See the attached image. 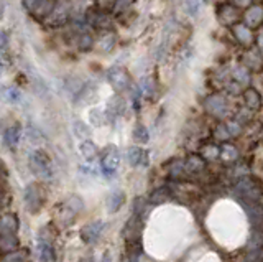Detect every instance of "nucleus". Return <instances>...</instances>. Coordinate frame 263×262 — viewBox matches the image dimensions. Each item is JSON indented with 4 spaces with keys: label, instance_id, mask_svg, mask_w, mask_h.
I'll use <instances>...</instances> for the list:
<instances>
[{
    "label": "nucleus",
    "instance_id": "1",
    "mask_svg": "<svg viewBox=\"0 0 263 262\" xmlns=\"http://www.w3.org/2000/svg\"><path fill=\"white\" fill-rule=\"evenodd\" d=\"M30 168L36 178L45 180V182L51 180L54 175L53 160L45 150H41V148H36V150L30 153Z\"/></svg>",
    "mask_w": 263,
    "mask_h": 262
},
{
    "label": "nucleus",
    "instance_id": "2",
    "mask_svg": "<svg viewBox=\"0 0 263 262\" xmlns=\"http://www.w3.org/2000/svg\"><path fill=\"white\" fill-rule=\"evenodd\" d=\"M23 199L25 204H27V209L31 215L40 213L43 204L46 201V195H45V188L40 183H30L23 193Z\"/></svg>",
    "mask_w": 263,
    "mask_h": 262
},
{
    "label": "nucleus",
    "instance_id": "3",
    "mask_svg": "<svg viewBox=\"0 0 263 262\" xmlns=\"http://www.w3.org/2000/svg\"><path fill=\"white\" fill-rule=\"evenodd\" d=\"M99 157H101L102 173L105 177H114L118 167H120V152H118V148L115 145H107L102 153H99Z\"/></svg>",
    "mask_w": 263,
    "mask_h": 262
},
{
    "label": "nucleus",
    "instance_id": "4",
    "mask_svg": "<svg viewBox=\"0 0 263 262\" xmlns=\"http://www.w3.org/2000/svg\"><path fill=\"white\" fill-rule=\"evenodd\" d=\"M204 109L209 112L211 116L219 117V119H224L225 116L229 114V101L227 97L222 96V94H211L206 97L204 101Z\"/></svg>",
    "mask_w": 263,
    "mask_h": 262
},
{
    "label": "nucleus",
    "instance_id": "5",
    "mask_svg": "<svg viewBox=\"0 0 263 262\" xmlns=\"http://www.w3.org/2000/svg\"><path fill=\"white\" fill-rule=\"evenodd\" d=\"M25 10L36 18L49 17L56 9V0H23Z\"/></svg>",
    "mask_w": 263,
    "mask_h": 262
},
{
    "label": "nucleus",
    "instance_id": "6",
    "mask_svg": "<svg viewBox=\"0 0 263 262\" xmlns=\"http://www.w3.org/2000/svg\"><path fill=\"white\" fill-rule=\"evenodd\" d=\"M107 81L117 92H125L132 86L130 74L123 68H110L107 71Z\"/></svg>",
    "mask_w": 263,
    "mask_h": 262
},
{
    "label": "nucleus",
    "instance_id": "7",
    "mask_svg": "<svg viewBox=\"0 0 263 262\" xmlns=\"http://www.w3.org/2000/svg\"><path fill=\"white\" fill-rule=\"evenodd\" d=\"M105 229V223L101 221V220H96V221H91L84 224L83 228H81V239H83L86 244H96V242L99 241V238L102 236Z\"/></svg>",
    "mask_w": 263,
    "mask_h": 262
},
{
    "label": "nucleus",
    "instance_id": "8",
    "mask_svg": "<svg viewBox=\"0 0 263 262\" xmlns=\"http://www.w3.org/2000/svg\"><path fill=\"white\" fill-rule=\"evenodd\" d=\"M219 22L225 27H234L239 23V9H235L232 4H221L216 10Z\"/></svg>",
    "mask_w": 263,
    "mask_h": 262
},
{
    "label": "nucleus",
    "instance_id": "9",
    "mask_svg": "<svg viewBox=\"0 0 263 262\" xmlns=\"http://www.w3.org/2000/svg\"><path fill=\"white\" fill-rule=\"evenodd\" d=\"M127 162L130 167H140V168H147L150 165V152L142 148L139 145L128 147L127 150Z\"/></svg>",
    "mask_w": 263,
    "mask_h": 262
},
{
    "label": "nucleus",
    "instance_id": "10",
    "mask_svg": "<svg viewBox=\"0 0 263 262\" xmlns=\"http://www.w3.org/2000/svg\"><path fill=\"white\" fill-rule=\"evenodd\" d=\"M263 22V7L261 5H250L243 14V25L250 30H256Z\"/></svg>",
    "mask_w": 263,
    "mask_h": 262
},
{
    "label": "nucleus",
    "instance_id": "11",
    "mask_svg": "<svg viewBox=\"0 0 263 262\" xmlns=\"http://www.w3.org/2000/svg\"><path fill=\"white\" fill-rule=\"evenodd\" d=\"M38 251L41 262H54L56 260V249L53 246L51 239H48L46 236H41L38 241Z\"/></svg>",
    "mask_w": 263,
    "mask_h": 262
},
{
    "label": "nucleus",
    "instance_id": "12",
    "mask_svg": "<svg viewBox=\"0 0 263 262\" xmlns=\"http://www.w3.org/2000/svg\"><path fill=\"white\" fill-rule=\"evenodd\" d=\"M123 203H125V193L123 190H115V191H112L109 193V196H107V213L109 215H115L118 209H120L123 206Z\"/></svg>",
    "mask_w": 263,
    "mask_h": 262
},
{
    "label": "nucleus",
    "instance_id": "13",
    "mask_svg": "<svg viewBox=\"0 0 263 262\" xmlns=\"http://www.w3.org/2000/svg\"><path fill=\"white\" fill-rule=\"evenodd\" d=\"M78 148H79V152H81V155H83V159L86 162H94L99 157V153H101V152H99V147L91 139L81 140Z\"/></svg>",
    "mask_w": 263,
    "mask_h": 262
},
{
    "label": "nucleus",
    "instance_id": "14",
    "mask_svg": "<svg viewBox=\"0 0 263 262\" xmlns=\"http://www.w3.org/2000/svg\"><path fill=\"white\" fill-rule=\"evenodd\" d=\"M20 139H22V127L20 126H12L9 129H5L4 143L10 148V150L17 148V145L20 143Z\"/></svg>",
    "mask_w": 263,
    "mask_h": 262
},
{
    "label": "nucleus",
    "instance_id": "15",
    "mask_svg": "<svg viewBox=\"0 0 263 262\" xmlns=\"http://www.w3.org/2000/svg\"><path fill=\"white\" fill-rule=\"evenodd\" d=\"M125 109H127V104H125L123 97L120 96H114L109 99L107 102V109H105V116H110V117H118V116H123Z\"/></svg>",
    "mask_w": 263,
    "mask_h": 262
},
{
    "label": "nucleus",
    "instance_id": "16",
    "mask_svg": "<svg viewBox=\"0 0 263 262\" xmlns=\"http://www.w3.org/2000/svg\"><path fill=\"white\" fill-rule=\"evenodd\" d=\"M234 35L235 38L242 43L243 46H250L253 43V30H250L243 23H235L234 25Z\"/></svg>",
    "mask_w": 263,
    "mask_h": 262
},
{
    "label": "nucleus",
    "instance_id": "17",
    "mask_svg": "<svg viewBox=\"0 0 263 262\" xmlns=\"http://www.w3.org/2000/svg\"><path fill=\"white\" fill-rule=\"evenodd\" d=\"M183 164H184V173H199L206 167V162L201 155H189Z\"/></svg>",
    "mask_w": 263,
    "mask_h": 262
},
{
    "label": "nucleus",
    "instance_id": "18",
    "mask_svg": "<svg viewBox=\"0 0 263 262\" xmlns=\"http://www.w3.org/2000/svg\"><path fill=\"white\" fill-rule=\"evenodd\" d=\"M0 228H2L4 234H15L18 228H20V223H18L17 215H5L0 221Z\"/></svg>",
    "mask_w": 263,
    "mask_h": 262
},
{
    "label": "nucleus",
    "instance_id": "19",
    "mask_svg": "<svg viewBox=\"0 0 263 262\" xmlns=\"http://www.w3.org/2000/svg\"><path fill=\"white\" fill-rule=\"evenodd\" d=\"M243 101H245L247 109L256 111L261 106V97L258 94V91H255L253 87H248V89L243 92Z\"/></svg>",
    "mask_w": 263,
    "mask_h": 262
},
{
    "label": "nucleus",
    "instance_id": "20",
    "mask_svg": "<svg viewBox=\"0 0 263 262\" xmlns=\"http://www.w3.org/2000/svg\"><path fill=\"white\" fill-rule=\"evenodd\" d=\"M232 78L235 83L239 84H250V81H252V73H250L248 68L245 66H235L232 70Z\"/></svg>",
    "mask_w": 263,
    "mask_h": 262
},
{
    "label": "nucleus",
    "instance_id": "21",
    "mask_svg": "<svg viewBox=\"0 0 263 262\" xmlns=\"http://www.w3.org/2000/svg\"><path fill=\"white\" fill-rule=\"evenodd\" d=\"M2 97L9 104H18L22 101V91L15 86H5L2 87Z\"/></svg>",
    "mask_w": 263,
    "mask_h": 262
},
{
    "label": "nucleus",
    "instance_id": "22",
    "mask_svg": "<svg viewBox=\"0 0 263 262\" xmlns=\"http://www.w3.org/2000/svg\"><path fill=\"white\" fill-rule=\"evenodd\" d=\"M18 246L15 234H0V252H14Z\"/></svg>",
    "mask_w": 263,
    "mask_h": 262
},
{
    "label": "nucleus",
    "instance_id": "23",
    "mask_svg": "<svg viewBox=\"0 0 263 262\" xmlns=\"http://www.w3.org/2000/svg\"><path fill=\"white\" fill-rule=\"evenodd\" d=\"M73 132H74V135L78 137L79 140H86V139H89L91 137V127L87 126L86 122H83V121H74V124H73Z\"/></svg>",
    "mask_w": 263,
    "mask_h": 262
},
{
    "label": "nucleus",
    "instance_id": "24",
    "mask_svg": "<svg viewBox=\"0 0 263 262\" xmlns=\"http://www.w3.org/2000/svg\"><path fill=\"white\" fill-rule=\"evenodd\" d=\"M219 155H221L225 162H234L239 159V150H237L232 143H224V145L219 148Z\"/></svg>",
    "mask_w": 263,
    "mask_h": 262
},
{
    "label": "nucleus",
    "instance_id": "25",
    "mask_svg": "<svg viewBox=\"0 0 263 262\" xmlns=\"http://www.w3.org/2000/svg\"><path fill=\"white\" fill-rule=\"evenodd\" d=\"M89 121H91V124L94 127H101L102 124L107 121V116H105V111H102V109H97V108H94V109H91V112H89Z\"/></svg>",
    "mask_w": 263,
    "mask_h": 262
},
{
    "label": "nucleus",
    "instance_id": "26",
    "mask_svg": "<svg viewBox=\"0 0 263 262\" xmlns=\"http://www.w3.org/2000/svg\"><path fill=\"white\" fill-rule=\"evenodd\" d=\"M114 46H115V36L112 33H105L102 38L99 40V43H97V48L101 49V51H104V53L112 51Z\"/></svg>",
    "mask_w": 263,
    "mask_h": 262
},
{
    "label": "nucleus",
    "instance_id": "27",
    "mask_svg": "<svg viewBox=\"0 0 263 262\" xmlns=\"http://www.w3.org/2000/svg\"><path fill=\"white\" fill-rule=\"evenodd\" d=\"M132 135H134V139L139 143H147L150 140V132H148V129L143 126V124H137Z\"/></svg>",
    "mask_w": 263,
    "mask_h": 262
},
{
    "label": "nucleus",
    "instance_id": "28",
    "mask_svg": "<svg viewBox=\"0 0 263 262\" xmlns=\"http://www.w3.org/2000/svg\"><path fill=\"white\" fill-rule=\"evenodd\" d=\"M78 46L79 49H83V51H87V49H91L94 46V40H92V36L89 33H81L78 36Z\"/></svg>",
    "mask_w": 263,
    "mask_h": 262
},
{
    "label": "nucleus",
    "instance_id": "29",
    "mask_svg": "<svg viewBox=\"0 0 263 262\" xmlns=\"http://www.w3.org/2000/svg\"><path fill=\"white\" fill-rule=\"evenodd\" d=\"M214 135H216V139H217V140H222V142L229 140L230 137H232V135H230V132H229L227 124H225V122L219 124V126L216 127V130H214Z\"/></svg>",
    "mask_w": 263,
    "mask_h": 262
},
{
    "label": "nucleus",
    "instance_id": "30",
    "mask_svg": "<svg viewBox=\"0 0 263 262\" xmlns=\"http://www.w3.org/2000/svg\"><path fill=\"white\" fill-rule=\"evenodd\" d=\"M91 25L99 30H107L110 27V22H109L107 15H96V18H92L91 20Z\"/></svg>",
    "mask_w": 263,
    "mask_h": 262
},
{
    "label": "nucleus",
    "instance_id": "31",
    "mask_svg": "<svg viewBox=\"0 0 263 262\" xmlns=\"http://www.w3.org/2000/svg\"><path fill=\"white\" fill-rule=\"evenodd\" d=\"M201 157H203V159H209V160L219 157V147L212 145V143H208V145H204V147H203V150H201Z\"/></svg>",
    "mask_w": 263,
    "mask_h": 262
},
{
    "label": "nucleus",
    "instance_id": "32",
    "mask_svg": "<svg viewBox=\"0 0 263 262\" xmlns=\"http://www.w3.org/2000/svg\"><path fill=\"white\" fill-rule=\"evenodd\" d=\"M66 208L70 209L73 215L79 213V211L83 209V199H79L78 196H71L70 199H68V203H66Z\"/></svg>",
    "mask_w": 263,
    "mask_h": 262
},
{
    "label": "nucleus",
    "instance_id": "33",
    "mask_svg": "<svg viewBox=\"0 0 263 262\" xmlns=\"http://www.w3.org/2000/svg\"><path fill=\"white\" fill-rule=\"evenodd\" d=\"M201 7V0H184V9L191 17H194Z\"/></svg>",
    "mask_w": 263,
    "mask_h": 262
},
{
    "label": "nucleus",
    "instance_id": "34",
    "mask_svg": "<svg viewBox=\"0 0 263 262\" xmlns=\"http://www.w3.org/2000/svg\"><path fill=\"white\" fill-rule=\"evenodd\" d=\"M4 262H27V254L22 252V251L9 252V255L5 257Z\"/></svg>",
    "mask_w": 263,
    "mask_h": 262
},
{
    "label": "nucleus",
    "instance_id": "35",
    "mask_svg": "<svg viewBox=\"0 0 263 262\" xmlns=\"http://www.w3.org/2000/svg\"><path fill=\"white\" fill-rule=\"evenodd\" d=\"M147 206V199L145 198H142V196H139V198H135V201H134V208H132V213L134 215H142V211H143V208Z\"/></svg>",
    "mask_w": 263,
    "mask_h": 262
},
{
    "label": "nucleus",
    "instance_id": "36",
    "mask_svg": "<svg viewBox=\"0 0 263 262\" xmlns=\"http://www.w3.org/2000/svg\"><path fill=\"white\" fill-rule=\"evenodd\" d=\"M170 173H171V177L173 178H178V177H181V175L184 173V164L183 162H174V164L171 165V168H170Z\"/></svg>",
    "mask_w": 263,
    "mask_h": 262
},
{
    "label": "nucleus",
    "instance_id": "37",
    "mask_svg": "<svg viewBox=\"0 0 263 262\" xmlns=\"http://www.w3.org/2000/svg\"><path fill=\"white\" fill-rule=\"evenodd\" d=\"M140 92H143V94H152V92H153V83H152V79H150V78H143L142 79Z\"/></svg>",
    "mask_w": 263,
    "mask_h": 262
},
{
    "label": "nucleus",
    "instance_id": "38",
    "mask_svg": "<svg viewBox=\"0 0 263 262\" xmlns=\"http://www.w3.org/2000/svg\"><path fill=\"white\" fill-rule=\"evenodd\" d=\"M9 41H10V36H9V33L5 32V30L0 28V53L5 51V49L9 48Z\"/></svg>",
    "mask_w": 263,
    "mask_h": 262
},
{
    "label": "nucleus",
    "instance_id": "39",
    "mask_svg": "<svg viewBox=\"0 0 263 262\" xmlns=\"http://www.w3.org/2000/svg\"><path fill=\"white\" fill-rule=\"evenodd\" d=\"M168 196H170V193H168V190L166 188H161V190H158V191H155V195H153V201L155 203H163L165 201V199H168Z\"/></svg>",
    "mask_w": 263,
    "mask_h": 262
},
{
    "label": "nucleus",
    "instance_id": "40",
    "mask_svg": "<svg viewBox=\"0 0 263 262\" xmlns=\"http://www.w3.org/2000/svg\"><path fill=\"white\" fill-rule=\"evenodd\" d=\"M247 262H261V249H252V254H248Z\"/></svg>",
    "mask_w": 263,
    "mask_h": 262
},
{
    "label": "nucleus",
    "instance_id": "41",
    "mask_svg": "<svg viewBox=\"0 0 263 262\" xmlns=\"http://www.w3.org/2000/svg\"><path fill=\"white\" fill-rule=\"evenodd\" d=\"M28 134H30L28 137H30L31 142H33V143H41V142H43V140H41V139H43V135H41L36 129H30V130H28Z\"/></svg>",
    "mask_w": 263,
    "mask_h": 262
},
{
    "label": "nucleus",
    "instance_id": "42",
    "mask_svg": "<svg viewBox=\"0 0 263 262\" xmlns=\"http://www.w3.org/2000/svg\"><path fill=\"white\" fill-rule=\"evenodd\" d=\"M253 0H232V5L235 9H247L252 5Z\"/></svg>",
    "mask_w": 263,
    "mask_h": 262
},
{
    "label": "nucleus",
    "instance_id": "43",
    "mask_svg": "<svg viewBox=\"0 0 263 262\" xmlns=\"http://www.w3.org/2000/svg\"><path fill=\"white\" fill-rule=\"evenodd\" d=\"M115 4V12H123L130 5V0H117Z\"/></svg>",
    "mask_w": 263,
    "mask_h": 262
},
{
    "label": "nucleus",
    "instance_id": "44",
    "mask_svg": "<svg viewBox=\"0 0 263 262\" xmlns=\"http://www.w3.org/2000/svg\"><path fill=\"white\" fill-rule=\"evenodd\" d=\"M101 262H112V259H110V254H109V252H104V255H102Z\"/></svg>",
    "mask_w": 263,
    "mask_h": 262
},
{
    "label": "nucleus",
    "instance_id": "45",
    "mask_svg": "<svg viewBox=\"0 0 263 262\" xmlns=\"http://www.w3.org/2000/svg\"><path fill=\"white\" fill-rule=\"evenodd\" d=\"M2 73H4V63H2V60H0V76H2Z\"/></svg>",
    "mask_w": 263,
    "mask_h": 262
},
{
    "label": "nucleus",
    "instance_id": "46",
    "mask_svg": "<svg viewBox=\"0 0 263 262\" xmlns=\"http://www.w3.org/2000/svg\"><path fill=\"white\" fill-rule=\"evenodd\" d=\"M79 262H92V259L91 257H84V259H81Z\"/></svg>",
    "mask_w": 263,
    "mask_h": 262
},
{
    "label": "nucleus",
    "instance_id": "47",
    "mask_svg": "<svg viewBox=\"0 0 263 262\" xmlns=\"http://www.w3.org/2000/svg\"><path fill=\"white\" fill-rule=\"evenodd\" d=\"M203 2H209V0H203Z\"/></svg>",
    "mask_w": 263,
    "mask_h": 262
}]
</instances>
